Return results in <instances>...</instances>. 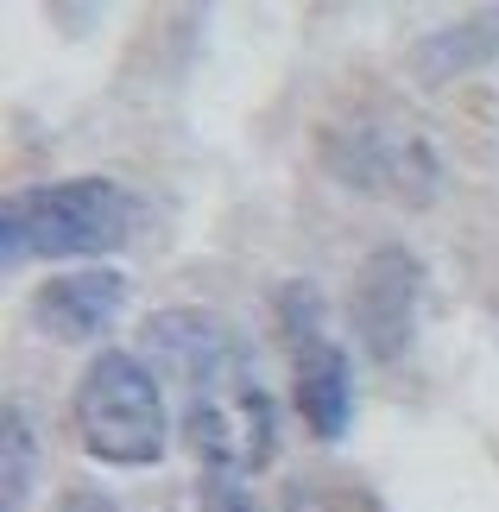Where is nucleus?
<instances>
[{"label":"nucleus","mask_w":499,"mask_h":512,"mask_svg":"<svg viewBox=\"0 0 499 512\" xmlns=\"http://www.w3.org/2000/svg\"><path fill=\"white\" fill-rule=\"evenodd\" d=\"M152 373L177 386L184 437L209 462V475H253L278 449V411L259 380L253 348L209 310H158L146 317Z\"/></svg>","instance_id":"obj_1"},{"label":"nucleus","mask_w":499,"mask_h":512,"mask_svg":"<svg viewBox=\"0 0 499 512\" xmlns=\"http://www.w3.org/2000/svg\"><path fill=\"white\" fill-rule=\"evenodd\" d=\"M139 228V196L114 177H64L32 184L0 203V266L32 260H95L127 247Z\"/></svg>","instance_id":"obj_2"},{"label":"nucleus","mask_w":499,"mask_h":512,"mask_svg":"<svg viewBox=\"0 0 499 512\" xmlns=\"http://www.w3.org/2000/svg\"><path fill=\"white\" fill-rule=\"evenodd\" d=\"M70 424L83 449L108 468H152L165 462V380L152 373L146 354L102 348L76 380Z\"/></svg>","instance_id":"obj_3"},{"label":"nucleus","mask_w":499,"mask_h":512,"mask_svg":"<svg viewBox=\"0 0 499 512\" xmlns=\"http://www.w3.org/2000/svg\"><path fill=\"white\" fill-rule=\"evenodd\" d=\"M278 336L291 354V386H297V411L316 430V443H342L354 424V367L348 348L329 336V310L323 291L291 279L278 291Z\"/></svg>","instance_id":"obj_4"},{"label":"nucleus","mask_w":499,"mask_h":512,"mask_svg":"<svg viewBox=\"0 0 499 512\" xmlns=\"http://www.w3.org/2000/svg\"><path fill=\"white\" fill-rule=\"evenodd\" d=\"M417 291H424V266L405 247H379L354 279V329L373 361H398L417 329Z\"/></svg>","instance_id":"obj_5"},{"label":"nucleus","mask_w":499,"mask_h":512,"mask_svg":"<svg viewBox=\"0 0 499 512\" xmlns=\"http://www.w3.org/2000/svg\"><path fill=\"white\" fill-rule=\"evenodd\" d=\"M121 310H127V279L108 266H89V272H64V279L38 285L26 317L45 342H95L114 329Z\"/></svg>","instance_id":"obj_6"},{"label":"nucleus","mask_w":499,"mask_h":512,"mask_svg":"<svg viewBox=\"0 0 499 512\" xmlns=\"http://www.w3.org/2000/svg\"><path fill=\"white\" fill-rule=\"evenodd\" d=\"M278 512H386L379 494L361 481V475H297L285 481V494H278Z\"/></svg>","instance_id":"obj_7"},{"label":"nucleus","mask_w":499,"mask_h":512,"mask_svg":"<svg viewBox=\"0 0 499 512\" xmlns=\"http://www.w3.org/2000/svg\"><path fill=\"white\" fill-rule=\"evenodd\" d=\"M32 468H38V437H32V418L26 405L0 411V512H19L32 494Z\"/></svg>","instance_id":"obj_8"},{"label":"nucleus","mask_w":499,"mask_h":512,"mask_svg":"<svg viewBox=\"0 0 499 512\" xmlns=\"http://www.w3.org/2000/svg\"><path fill=\"white\" fill-rule=\"evenodd\" d=\"M196 512H259V506L241 487V475H209L203 487H196Z\"/></svg>","instance_id":"obj_9"},{"label":"nucleus","mask_w":499,"mask_h":512,"mask_svg":"<svg viewBox=\"0 0 499 512\" xmlns=\"http://www.w3.org/2000/svg\"><path fill=\"white\" fill-rule=\"evenodd\" d=\"M57 512H121V506H114V500H102V494H70V500L57 506Z\"/></svg>","instance_id":"obj_10"}]
</instances>
